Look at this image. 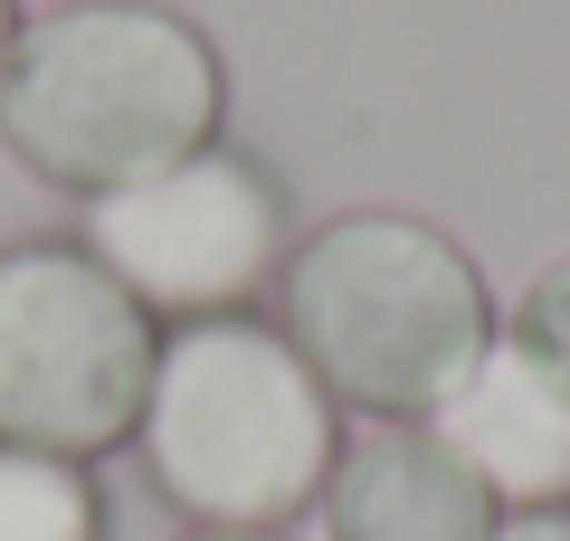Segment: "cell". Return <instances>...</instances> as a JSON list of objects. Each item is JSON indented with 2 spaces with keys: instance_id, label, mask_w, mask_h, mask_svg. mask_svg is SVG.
<instances>
[{
  "instance_id": "6da1fadb",
  "label": "cell",
  "mask_w": 570,
  "mask_h": 541,
  "mask_svg": "<svg viewBox=\"0 0 570 541\" xmlns=\"http://www.w3.org/2000/svg\"><path fill=\"white\" fill-rule=\"evenodd\" d=\"M228 67L171 0H48L0 58V142L48 190H124L219 142Z\"/></svg>"
},
{
  "instance_id": "7a4b0ae2",
  "label": "cell",
  "mask_w": 570,
  "mask_h": 541,
  "mask_svg": "<svg viewBox=\"0 0 570 541\" xmlns=\"http://www.w3.org/2000/svg\"><path fill=\"white\" fill-rule=\"evenodd\" d=\"M276 333L305 352L333 409L438 419L504 333L485 266L419 209H333L276 266Z\"/></svg>"
},
{
  "instance_id": "3957f363",
  "label": "cell",
  "mask_w": 570,
  "mask_h": 541,
  "mask_svg": "<svg viewBox=\"0 0 570 541\" xmlns=\"http://www.w3.org/2000/svg\"><path fill=\"white\" fill-rule=\"evenodd\" d=\"M134 456L190 532H285L324 503L343 409L276 323L209 314L163 333Z\"/></svg>"
},
{
  "instance_id": "277c9868",
  "label": "cell",
  "mask_w": 570,
  "mask_h": 541,
  "mask_svg": "<svg viewBox=\"0 0 570 541\" xmlns=\"http://www.w3.org/2000/svg\"><path fill=\"white\" fill-rule=\"evenodd\" d=\"M153 361H163V323L77 238L0 247V446L77 465L134 446Z\"/></svg>"
},
{
  "instance_id": "5b68a950",
  "label": "cell",
  "mask_w": 570,
  "mask_h": 541,
  "mask_svg": "<svg viewBox=\"0 0 570 541\" xmlns=\"http://www.w3.org/2000/svg\"><path fill=\"white\" fill-rule=\"evenodd\" d=\"M77 247L171 333V323L247 314L295 247V209L257 153L200 142V153L124 180V190H96Z\"/></svg>"
},
{
  "instance_id": "8992f818",
  "label": "cell",
  "mask_w": 570,
  "mask_h": 541,
  "mask_svg": "<svg viewBox=\"0 0 570 541\" xmlns=\"http://www.w3.org/2000/svg\"><path fill=\"white\" fill-rule=\"evenodd\" d=\"M428 427L466 456L494 513H570V371L532 352L513 323L485 342V361L448 390Z\"/></svg>"
},
{
  "instance_id": "52a82bcc",
  "label": "cell",
  "mask_w": 570,
  "mask_h": 541,
  "mask_svg": "<svg viewBox=\"0 0 570 541\" xmlns=\"http://www.w3.org/2000/svg\"><path fill=\"white\" fill-rule=\"evenodd\" d=\"M494 494L428 419H362L324 475V541H494Z\"/></svg>"
},
{
  "instance_id": "ba28073f",
  "label": "cell",
  "mask_w": 570,
  "mask_h": 541,
  "mask_svg": "<svg viewBox=\"0 0 570 541\" xmlns=\"http://www.w3.org/2000/svg\"><path fill=\"white\" fill-rule=\"evenodd\" d=\"M0 541H115L105 475L77 456L0 446Z\"/></svg>"
},
{
  "instance_id": "9c48e42d",
  "label": "cell",
  "mask_w": 570,
  "mask_h": 541,
  "mask_svg": "<svg viewBox=\"0 0 570 541\" xmlns=\"http://www.w3.org/2000/svg\"><path fill=\"white\" fill-rule=\"evenodd\" d=\"M513 333H523L532 352H551V361L570 371V247H561V257H551L542 276L523 285V304H513Z\"/></svg>"
},
{
  "instance_id": "30bf717a",
  "label": "cell",
  "mask_w": 570,
  "mask_h": 541,
  "mask_svg": "<svg viewBox=\"0 0 570 541\" xmlns=\"http://www.w3.org/2000/svg\"><path fill=\"white\" fill-rule=\"evenodd\" d=\"M494 541H570V513H504Z\"/></svg>"
},
{
  "instance_id": "8fae6325",
  "label": "cell",
  "mask_w": 570,
  "mask_h": 541,
  "mask_svg": "<svg viewBox=\"0 0 570 541\" xmlns=\"http://www.w3.org/2000/svg\"><path fill=\"white\" fill-rule=\"evenodd\" d=\"M171 541H285V532H171Z\"/></svg>"
},
{
  "instance_id": "7c38bea8",
  "label": "cell",
  "mask_w": 570,
  "mask_h": 541,
  "mask_svg": "<svg viewBox=\"0 0 570 541\" xmlns=\"http://www.w3.org/2000/svg\"><path fill=\"white\" fill-rule=\"evenodd\" d=\"M10 39H20V0H0V58H10Z\"/></svg>"
}]
</instances>
